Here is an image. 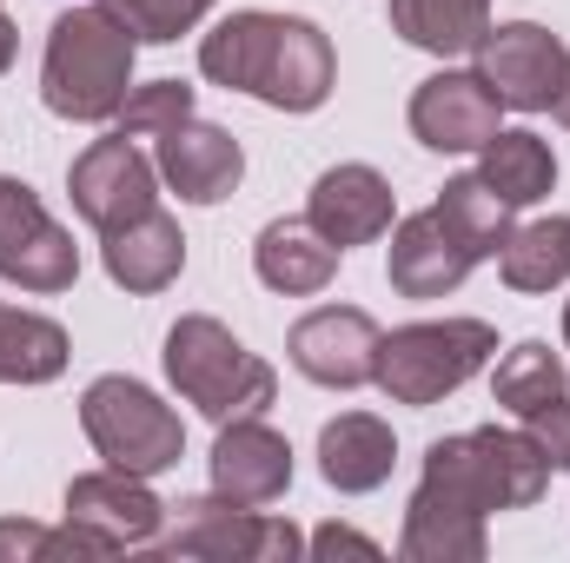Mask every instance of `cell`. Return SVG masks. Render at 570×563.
Instances as JSON below:
<instances>
[{"mask_svg":"<svg viewBox=\"0 0 570 563\" xmlns=\"http://www.w3.org/2000/svg\"><path fill=\"white\" fill-rule=\"evenodd\" d=\"M199 73L213 87L253 93L279 113H312V107H325V93L338 80V60H332V40L312 20L246 7V13H226L199 40Z\"/></svg>","mask_w":570,"mask_h":563,"instance_id":"cell-1","label":"cell"},{"mask_svg":"<svg viewBox=\"0 0 570 563\" xmlns=\"http://www.w3.org/2000/svg\"><path fill=\"white\" fill-rule=\"evenodd\" d=\"M134 53L140 40L107 13V7H73L47 33L40 60V100L60 120H114L120 100L134 93Z\"/></svg>","mask_w":570,"mask_h":563,"instance_id":"cell-2","label":"cell"},{"mask_svg":"<svg viewBox=\"0 0 570 563\" xmlns=\"http://www.w3.org/2000/svg\"><path fill=\"white\" fill-rule=\"evenodd\" d=\"M166 378L173 392L206 412L213 424H233V418H259L273 398H279V372L246 352L219 318L206 312H186L173 332H166Z\"/></svg>","mask_w":570,"mask_h":563,"instance_id":"cell-3","label":"cell"},{"mask_svg":"<svg viewBox=\"0 0 570 563\" xmlns=\"http://www.w3.org/2000/svg\"><path fill=\"white\" fill-rule=\"evenodd\" d=\"M551 484V464L544 451L524 437V431H458V437H438L425 451V491L491 517V511H531Z\"/></svg>","mask_w":570,"mask_h":563,"instance_id":"cell-4","label":"cell"},{"mask_svg":"<svg viewBox=\"0 0 570 563\" xmlns=\"http://www.w3.org/2000/svg\"><path fill=\"white\" fill-rule=\"evenodd\" d=\"M491 358H498V332L484 318H425V325L379 332V372H372V385L392 405L425 412L444 392H458L464 378H478Z\"/></svg>","mask_w":570,"mask_h":563,"instance_id":"cell-5","label":"cell"},{"mask_svg":"<svg viewBox=\"0 0 570 563\" xmlns=\"http://www.w3.org/2000/svg\"><path fill=\"white\" fill-rule=\"evenodd\" d=\"M80 424H87L94 451H100L114 471H127V477H159V471H173L179 451H186V431L173 418V405H159L140 378H120V372L87 385Z\"/></svg>","mask_w":570,"mask_h":563,"instance_id":"cell-6","label":"cell"},{"mask_svg":"<svg viewBox=\"0 0 570 563\" xmlns=\"http://www.w3.org/2000/svg\"><path fill=\"white\" fill-rule=\"evenodd\" d=\"M159 557H206V563H292L305 551V537L266 517L259 504H233V497H186L173 504V531L153 537Z\"/></svg>","mask_w":570,"mask_h":563,"instance_id":"cell-7","label":"cell"},{"mask_svg":"<svg viewBox=\"0 0 570 563\" xmlns=\"http://www.w3.org/2000/svg\"><path fill=\"white\" fill-rule=\"evenodd\" d=\"M478 53V80L498 93V107H511V113H544L551 100H558V87H564V40L551 33V27H538V20H504V27H484V40L471 47Z\"/></svg>","mask_w":570,"mask_h":563,"instance_id":"cell-8","label":"cell"},{"mask_svg":"<svg viewBox=\"0 0 570 563\" xmlns=\"http://www.w3.org/2000/svg\"><path fill=\"white\" fill-rule=\"evenodd\" d=\"M0 279L20 292H40V298L80 279L73 239L53 226V213L40 206V192L27 179H0Z\"/></svg>","mask_w":570,"mask_h":563,"instance_id":"cell-9","label":"cell"},{"mask_svg":"<svg viewBox=\"0 0 570 563\" xmlns=\"http://www.w3.org/2000/svg\"><path fill=\"white\" fill-rule=\"evenodd\" d=\"M67 524L87 531L100 544V557H120V551H140L159 537L166 524V504L146 491V477H127V471H87L67 484Z\"/></svg>","mask_w":570,"mask_h":563,"instance_id":"cell-10","label":"cell"},{"mask_svg":"<svg viewBox=\"0 0 570 563\" xmlns=\"http://www.w3.org/2000/svg\"><path fill=\"white\" fill-rule=\"evenodd\" d=\"M153 179H159V166H146L140 146L120 140V134H107V140H94L73 159L67 192H73V213H80L94 233H114V226L153 213Z\"/></svg>","mask_w":570,"mask_h":563,"instance_id":"cell-11","label":"cell"},{"mask_svg":"<svg viewBox=\"0 0 570 563\" xmlns=\"http://www.w3.org/2000/svg\"><path fill=\"white\" fill-rule=\"evenodd\" d=\"M285 352L312 385L352 392V385H372V372H379V325L358 305H318L292 325Z\"/></svg>","mask_w":570,"mask_h":563,"instance_id":"cell-12","label":"cell"},{"mask_svg":"<svg viewBox=\"0 0 570 563\" xmlns=\"http://www.w3.org/2000/svg\"><path fill=\"white\" fill-rule=\"evenodd\" d=\"M498 93L478 73H431L412 93V134L431 152H478L484 140H498Z\"/></svg>","mask_w":570,"mask_h":563,"instance_id":"cell-13","label":"cell"},{"mask_svg":"<svg viewBox=\"0 0 570 563\" xmlns=\"http://www.w3.org/2000/svg\"><path fill=\"white\" fill-rule=\"evenodd\" d=\"M305 219H312L338 253L372 246V239L392 233V179H385L379 166H358V159H352V166H332V172H318Z\"/></svg>","mask_w":570,"mask_h":563,"instance_id":"cell-14","label":"cell"},{"mask_svg":"<svg viewBox=\"0 0 570 563\" xmlns=\"http://www.w3.org/2000/svg\"><path fill=\"white\" fill-rule=\"evenodd\" d=\"M159 179L186 206H219L246 179V152H239V140L226 127H213V120H179L173 134H159Z\"/></svg>","mask_w":570,"mask_h":563,"instance_id":"cell-15","label":"cell"},{"mask_svg":"<svg viewBox=\"0 0 570 563\" xmlns=\"http://www.w3.org/2000/svg\"><path fill=\"white\" fill-rule=\"evenodd\" d=\"M285 484H292V444L273 424L259 418L219 424V444H213V491L219 497H233V504H279Z\"/></svg>","mask_w":570,"mask_h":563,"instance_id":"cell-16","label":"cell"},{"mask_svg":"<svg viewBox=\"0 0 570 563\" xmlns=\"http://www.w3.org/2000/svg\"><path fill=\"white\" fill-rule=\"evenodd\" d=\"M471 266H478L471 246L444 226L438 206L399 219V233H392V292H405V298H444V292L464 285Z\"/></svg>","mask_w":570,"mask_h":563,"instance_id":"cell-17","label":"cell"},{"mask_svg":"<svg viewBox=\"0 0 570 563\" xmlns=\"http://www.w3.org/2000/svg\"><path fill=\"white\" fill-rule=\"evenodd\" d=\"M107 246H100V259H107V279L127 285V292H166V285L179 279V266H186V233H179V219L173 213H140V219H127V226H114V233H100Z\"/></svg>","mask_w":570,"mask_h":563,"instance_id":"cell-18","label":"cell"},{"mask_svg":"<svg viewBox=\"0 0 570 563\" xmlns=\"http://www.w3.org/2000/svg\"><path fill=\"white\" fill-rule=\"evenodd\" d=\"M392 457H399L392 424L372 418V412H345V418H332L318 431V471H325V484L345 491V497L379 491V484L392 477Z\"/></svg>","mask_w":570,"mask_h":563,"instance_id":"cell-19","label":"cell"},{"mask_svg":"<svg viewBox=\"0 0 570 563\" xmlns=\"http://www.w3.org/2000/svg\"><path fill=\"white\" fill-rule=\"evenodd\" d=\"M253 266H259V279L273 285V292L312 298V292H325L332 273H338V246L312 219H273L259 233V246H253Z\"/></svg>","mask_w":570,"mask_h":563,"instance_id":"cell-20","label":"cell"},{"mask_svg":"<svg viewBox=\"0 0 570 563\" xmlns=\"http://www.w3.org/2000/svg\"><path fill=\"white\" fill-rule=\"evenodd\" d=\"M399 551L412 563H484V517L419 484L412 504H405V537H399Z\"/></svg>","mask_w":570,"mask_h":563,"instance_id":"cell-21","label":"cell"},{"mask_svg":"<svg viewBox=\"0 0 570 563\" xmlns=\"http://www.w3.org/2000/svg\"><path fill=\"white\" fill-rule=\"evenodd\" d=\"M491 27V0H392V33H405L419 53H471Z\"/></svg>","mask_w":570,"mask_h":563,"instance_id":"cell-22","label":"cell"},{"mask_svg":"<svg viewBox=\"0 0 570 563\" xmlns=\"http://www.w3.org/2000/svg\"><path fill=\"white\" fill-rule=\"evenodd\" d=\"M67 372V332L40 312L0 305V385H53Z\"/></svg>","mask_w":570,"mask_h":563,"instance_id":"cell-23","label":"cell"},{"mask_svg":"<svg viewBox=\"0 0 570 563\" xmlns=\"http://www.w3.org/2000/svg\"><path fill=\"white\" fill-rule=\"evenodd\" d=\"M478 152H484L478 179H484L504 206H538V199L558 186V159H551V146L538 140V134H498V140H484Z\"/></svg>","mask_w":570,"mask_h":563,"instance_id":"cell-24","label":"cell"},{"mask_svg":"<svg viewBox=\"0 0 570 563\" xmlns=\"http://www.w3.org/2000/svg\"><path fill=\"white\" fill-rule=\"evenodd\" d=\"M438 213H444V226L471 246V259H498V253H504V239H511V206H504V199H498L478 172L444 179Z\"/></svg>","mask_w":570,"mask_h":563,"instance_id":"cell-25","label":"cell"},{"mask_svg":"<svg viewBox=\"0 0 570 563\" xmlns=\"http://www.w3.org/2000/svg\"><path fill=\"white\" fill-rule=\"evenodd\" d=\"M504 285L511 292H551L570 279V219H531V226H511L504 253Z\"/></svg>","mask_w":570,"mask_h":563,"instance_id":"cell-26","label":"cell"},{"mask_svg":"<svg viewBox=\"0 0 570 563\" xmlns=\"http://www.w3.org/2000/svg\"><path fill=\"white\" fill-rule=\"evenodd\" d=\"M491 392H498V405L511 412V418H524V412H538V405H551L564 385V365H558V352L544 345V338H524V345H511L504 358H498V378H491Z\"/></svg>","mask_w":570,"mask_h":563,"instance_id":"cell-27","label":"cell"},{"mask_svg":"<svg viewBox=\"0 0 570 563\" xmlns=\"http://www.w3.org/2000/svg\"><path fill=\"white\" fill-rule=\"evenodd\" d=\"M179 120H193V87H186V80H146V87H134V93L120 100L114 134H120V140H159V134H173Z\"/></svg>","mask_w":570,"mask_h":563,"instance_id":"cell-28","label":"cell"},{"mask_svg":"<svg viewBox=\"0 0 570 563\" xmlns=\"http://www.w3.org/2000/svg\"><path fill=\"white\" fill-rule=\"evenodd\" d=\"M134 40L146 47H166V40H179V33H193L206 13H213V0H100Z\"/></svg>","mask_w":570,"mask_h":563,"instance_id":"cell-29","label":"cell"},{"mask_svg":"<svg viewBox=\"0 0 570 563\" xmlns=\"http://www.w3.org/2000/svg\"><path fill=\"white\" fill-rule=\"evenodd\" d=\"M47 557H100V544L87 531H40V524H20L7 517L0 524V563H47Z\"/></svg>","mask_w":570,"mask_h":563,"instance_id":"cell-30","label":"cell"},{"mask_svg":"<svg viewBox=\"0 0 570 563\" xmlns=\"http://www.w3.org/2000/svg\"><path fill=\"white\" fill-rule=\"evenodd\" d=\"M524 437L544 451V464L551 471H570V392H558L551 405H538V412H524Z\"/></svg>","mask_w":570,"mask_h":563,"instance_id":"cell-31","label":"cell"},{"mask_svg":"<svg viewBox=\"0 0 570 563\" xmlns=\"http://www.w3.org/2000/svg\"><path fill=\"white\" fill-rule=\"evenodd\" d=\"M305 551H312V557H379V544L358 537V531H345V524H325Z\"/></svg>","mask_w":570,"mask_h":563,"instance_id":"cell-32","label":"cell"},{"mask_svg":"<svg viewBox=\"0 0 570 563\" xmlns=\"http://www.w3.org/2000/svg\"><path fill=\"white\" fill-rule=\"evenodd\" d=\"M13 53H20V27H13V20L0 13V73L13 67Z\"/></svg>","mask_w":570,"mask_h":563,"instance_id":"cell-33","label":"cell"},{"mask_svg":"<svg viewBox=\"0 0 570 563\" xmlns=\"http://www.w3.org/2000/svg\"><path fill=\"white\" fill-rule=\"evenodd\" d=\"M551 113H558V120L570 127V67H564V87H558V100H551Z\"/></svg>","mask_w":570,"mask_h":563,"instance_id":"cell-34","label":"cell"},{"mask_svg":"<svg viewBox=\"0 0 570 563\" xmlns=\"http://www.w3.org/2000/svg\"><path fill=\"white\" fill-rule=\"evenodd\" d=\"M564 345H570V305H564Z\"/></svg>","mask_w":570,"mask_h":563,"instance_id":"cell-35","label":"cell"}]
</instances>
